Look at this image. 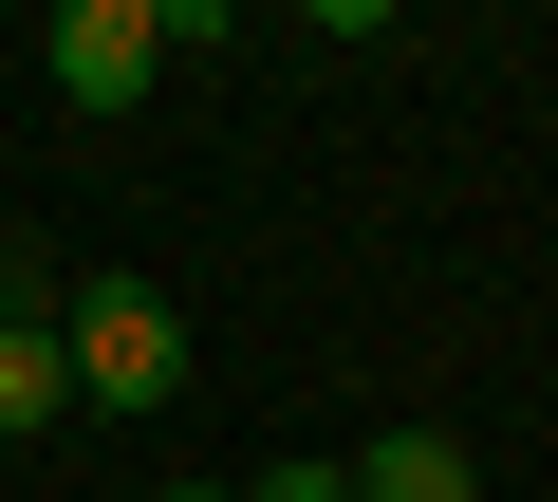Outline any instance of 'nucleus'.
<instances>
[{"mask_svg": "<svg viewBox=\"0 0 558 502\" xmlns=\"http://www.w3.org/2000/svg\"><path fill=\"white\" fill-rule=\"evenodd\" d=\"M75 409V354H57V317H0V446H38Z\"/></svg>", "mask_w": 558, "mask_h": 502, "instance_id": "nucleus-4", "label": "nucleus"}, {"mask_svg": "<svg viewBox=\"0 0 558 502\" xmlns=\"http://www.w3.org/2000/svg\"><path fill=\"white\" fill-rule=\"evenodd\" d=\"M354 502H484V465H465V428H373L354 465H336Z\"/></svg>", "mask_w": 558, "mask_h": 502, "instance_id": "nucleus-3", "label": "nucleus"}, {"mask_svg": "<svg viewBox=\"0 0 558 502\" xmlns=\"http://www.w3.org/2000/svg\"><path fill=\"white\" fill-rule=\"evenodd\" d=\"M57 354H75V409H168V391H186V298L112 261V280L57 298Z\"/></svg>", "mask_w": 558, "mask_h": 502, "instance_id": "nucleus-1", "label": "nucleus"}, {"mask_svg": "<svg viewBox=\"0 0 558 502\" xmlns=\"http://www.w3.org/2000/svg\"><path fill=\"white\" fill-rule=\"evenodd\" d=\"M38 75H57V112H131L168 75V0H57V20H38Z\"/></svg>", "mask_w": 558, "mask_h": 502, "instance_id": "nucleus-2", "label": "nucleus"}, {"mask_svg": "<svg viewBox=\"0 0 558 502\" xmlns=\"http://www.w3.org/2000/svg\"><path fill=\"white\" fill-rule=\"evenodd\" d=\"M242 502H354V483H336V465H260Z\"/></svg>", "mask_w": 558, "mask_h": 502, "instance_id": "nucleus-5", "label": "nucleus"}, {"mask_svg": "<svg viewBox=\"0 0 558 502\" xmlns=\"http://www.w3.org/2000/svg\"><path fill=\"white\" fill-rule=\"evenodd\" d=\"M186 502H242V483H186Z\"/></svg>", "mask_w": 558, "mask_h": 502, "instance_id": "nucleus-6", "label": "nucleus"}]
</instances>
